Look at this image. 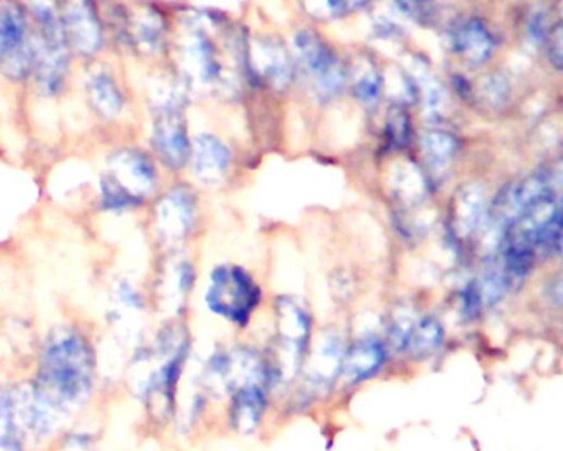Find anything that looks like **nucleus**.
<instances>
[{
    "instance_id": "obj_1",
    "label": "nucleus",
    "mask_w": 563,
    "mask_h": 451,
    "mask_svg": "<svg viewBox=\"0 0 563 451\" xmlns=\"http://www.w3.org/2000/svg\"><path fill=\"white\" fill-rule=\"evenodd\" d=\"M98 361L91 339L73 325L51 329L35 356L32 382L66 415L95 392Z\"/></svg>"
},
{
    "instance_id": "obj_2",
    "label": "nucleus",
    "mask_w": 563,
    "mask_h": 451,
    "mask_svg": "<svg viewBox=\"0 0 563 451\" xmlns=\"http://www.w3.org/2000/svg\"><path fill=\"white\" fill-rule=\"evenodd\" d=\"M191 353V334L182 322H168L152 342L137 348L134 366L147 364L136 395L150 420L164 424L175 415L179 386Z\"/></svg>"
},
{
    "instance_id": "obj_3",
    "label": "nucleus",
    "mask_w": 563,
    "mask_h": 451,
    "mask_svg": "<svg viewBox=\"0 0 563 451\" xmlns=\"http://www.w3.org/2000/svg\"><path fill=\"white\" fill-rule=\"evenodd\" d=\"M34 28L35 65L30 83L40 98L57 99L69 92L73 57L63 28L60 0H24Z\"/></svg>"
},
{
    "instance_id": "obj_4",
    "label": "nucleus",
    "mask_w": 563,
    "mask_h": 451,
    "mask_svg": "<svg viewBox=\"0 0 563 451\" xmlns=\"http://www.w3.org/2000/svg\"><path fill=\"white\" fill-rule=\"evenodd\" d=\"M185 96L187 89L178 78L156 83L147 92V150L166 171L187 168L191 156Z\"/></svg>"
},
{
    "instance_id": "obj_5",
    "label": "nucleus",
    "mask_w": 563,
    "mask_h": 451,
    "mask_svg": "<svg viewBox=\"0 0 563 451\" xmlns=\"http://www.w3.org/2000/svg\"><path fill=\"white\" fill-rule=\"evenodd\" d=\"M313 319L299 301L278 297L274 306V353L270 361L273 383H290L299 376L311 344Z\"/></svg>"
},
{
    "instance_id": "obj_6",
    "label": "nucleus",
    "mask_w": 563,
    "mask_h": 451,
    "mask_svg": "<svg viewBox=\"0 0 563 451\" xmlns=\"http://www.w3.org/2000/svg\"><path fill=\"white\" fill-rule=\"evenodd\" d=\"M260 303V284L245 268L232 264L212 268L204 290V305L210 315L245 328Z\"/></svg>"
},
{
    "instance_id": "obj_7",
    "label": "nucleus",
    "mask_w": 563,
    "mask_h": 451,
    "mask_svg": "<svg viewBox=\"0 0 563 451\" xmlns=\"http://www.w3.org/2000/svg\"><path fill=\"white\" fill-rule=\"evenodd\" d=\"M34 65V28L24 0H0V76L28 85Z\"/></svg>"
},
{
    "instance_id": "obj_8",
    "label": "nucleus",
    "mask_w": 563,
    "mask_h": 451,
    "mask_svg": "<svg viewBox=\"0 0 563 451\" xmlns=\"http://www.w3.org/2000/svg\"><path fill=\"white\" fill-rule=\"evenodd\" d=\"M175 76L185 89L210 86L220 78L216 45L201 24H185L178 37H172L171 50Z\"/></svg>"
},
{
    "instance_id": "obj_9",
    "label": "nucleus",
    "mask_w": 563,
    "mask_h": 451,
    "mask_svg": "<svg viewBox=\"0 0 563 451\" xmlns=\"http://www.w3.org/2000/svg\"><path fill=\"white\" fill-rule=\"evenodd\" d=\"M150 232L164 249L179 248L197 220V198L187 185L159 191L149 203Z\"/></svg>"
},
{
    "instance_id": "obj_10",
    "label": "nucleus",
    "mask_w": 563,
    "mask_h": 451,
    "mask_svg": "<svg viewBox=\"0 0 563 451\" xmlns=\"http://www.w3.org/2000/svg\"><path fill=\"white\" fill-rule=\"evenodd\" d=\"M83 98L89 113L105 124L120 123L131 107V95L120 73L108 63H86Z\"/></svg>"
},
{
    "instance_id": "obj_11",
    "label": "nucleus",
    "mask_w": 563,
    "mask_h": 451,
    "mask_svg": "<svg viewBox=\"0 0 563 451\" xmlns=\"http://www.w3.org/2000/svg\"><path fill=\"white\" fill-rule=\"evenodd\" d=\"M63 28L75 60H99L107 50L99 0H60Z\"/></svg>"
},
{
    "instance_id": "obj_12",
    "label": "nucleus",
    "mask_w": 563,
    "mask_h": 451,
    "mask_svg": "<svg viewBox=\"0 0 563 451\" xmlns=\"http://www.w3.org/2000/svg\"><path fill=\"white\" fill-rule=\"evenodd\" d=\"M102 171L146 203L161 191V168L147 147L121 144L108 153Z\"/></svg>"
},
{
    "instance_id": "obj_13",
    "label": "nucleus",
    "mask_w": 563,
    "mask_h": 451,
    "mask_svg": "<svg viewBox=\"0 0 563 451\" xmlns=\"http://www.w3.org/2000/svg\"><path fill=\"white\" fill-rule=\"evenodd\" d=\"M130 11L133 56L154 63L171 50V22L152 2L130 5Z\"/></svg>"
},
{
    "instance_id": "obj_14",
    "label": "nucleus",
    "mask_w": 563,
    "mask_h": 451,
    "mask_svg": "<svg viewBox=\"0 0 563 451\" xmlns=\"http://www.w3.org/2000/svg\"><path fill=\"white\" fill-rule=\"evenodd\" d=\"M166 252L168 254L162 258L158 281H156V300L166 312L171 313L172 316H179L185 308L188 294L194 288L195 267L181 246Z\"/></svg>"
},
{
    "instance_id": "obj_15",
    "label": "nucleus",
    "mask_w": 563,
    "mask_h": 451,
    "mask_svg": "<svg viewBox=\"0 0 563 451\" xmlns=\"http://www.w3.org/2000/svg\"><path fill=\"white\" fill-rule=\"evenodd\" d=\"M188 168L192 175L205 185L225 181L232 166V153L220 137L210 133L197 134L192 139Z\"/></svg>"
},
{
    "instance_id": "obj_16",
    "label": "nucleus",
    "mask_w": 563,
    "mask_h": 451,
    "mask_svg": "<svg viewBox=\"0 0 563 451\" xmlns=\"http://www.w3.org/2000/svg\"><path fill=\"white\" fill-rule=\"evenodd\" d=\"M345 345L341 336L334 331H328L313 348L309 361H304L307 389L311 393H322L334 383L341 374L342 359H344Z\"/></svg>"
},
{
    "instance_id": "obj_17",
    "label": "nucleus",
    "mask_w": 563,
    "mask_h": 451,
    "mask_svg": "<svg viewBox=\"0 0 563 451\" xmlns=\"http://www.w3.org/2000/svg\"><path fill=\"white\" fill-rule=\"evenodd\" d=\"M387 356H389V349L382 339L374 336L357 339L351 348L345 349L339 377H342L345 386L348 387L367 382L383 369Z\"/></svg>"
},
{
    "instance_id": "obj_18",
    "label": "nucleus",
    "mask_w": 563,
    "mask_h": 451,
    "mask_svg": "<svg viewBox=\"0 0 563 451\" xmlns=\"http://www.w3.org/2000/svg\"><path fill=\"white\" fill-rule=\"evenodd\" d=\"M248 60L256 75L277 89H284L293 82V57L284 45L274 38H256L248 47Z\"/></svg>"
},
{
    "instance_id": "obj_19",
    "label": "nucleus",
    "mask_w": 563,
    "mask_h": 451,
    "mask_svg": "<svg viewBox=\"0 0 563 451\" xmlns=\"http://www.w3.org/2000/svg\"><path fill=\"white\" fill-rule=\"evenodd\" d=\"M450 47L466 65L481 66L494 53L495 41L479 19H465L451 27Z\"/></svg>"
},
{
    "instance_id": "obj_20",
    "label": "nucleus",
    "mask_w": 563,
    "mask_h": 451,
    "mask_svg": "<svg viewBox=\"0 0 563 451\" xmlns=\"http://www.w3.org/2000/svg\"><path fill=\"white\" fill-rule=\"evenodd\" d=\"M268 387L246 383L230 393L229 422L236 434L252 435L264 418L268 405Z\"/></svg>"
},
{
    "instance_id": "obj_21",
    "label": "nucleus",
    "mask_w": 563,
    "mask_h": 451,
    "mask_svg": "<svg viewBox=\"0 0 563 451\" xmlns=\"http://www.w3.org/2000/svg\"><path fill=\"white\" fill-rule=\"evenodd\" d=\"M488 209L485 192L478 184L465 185L456 192L453 217H451L454 235L461 240L475 239L478 233H481Z\"/></svg>"
},
{
    "instance_id": "obj_22",
    "label": "nucleus",
    "mask_w": 563,
    "mask_h": 451,
    "mask_svg": "<svg viewBox=\"0 0 563 451\" xmlns=\"http://www.w3.org/2000/svg\"><path fill=\"white\" fill-rule=\"evenodd\" d=\"M147 206L149 203L131 194L107 172L101 171L98 175L95 188V207L98 212L107 216H126Z\"/></svg>"
},
{
    "instance_id": "obj_23",
    "label": "nucleus",
    "mask_w": 563,
    "mask_h": 451,
    "mask_svg": "<svg viewBox=\"0 0 563 451\" xmlns=\"http://www.w3.org/2000/svg\"><path fill=\"white\" fill-rule=\"evenodd\" d=\"M444 328L435 316H421L415 321L403 345L402 353L409 354L415 359L430 357L443 344Z\"/></svg>"
},
{
    "instance_id": "obj_24",
    "label": "nucleus",
    "mask_w": 563,
    "mask_h": 451,
    "mask_svg": "<svg viewBox=\"0 0 563 451\" xmlns=\"http://www.w3.org/2000/svg\"><path fill=\"white\" fill-rule=\"evenodd\" d=\"M457 141L450 131L428 130L421 137L425 164L433 175H443L456 156Z\"/></svg>"
},
{
    "instance_id": "obj_25",
    "label": "nucleus",
    "mask_w": 563,
    "mask_h": 451,
    "mask_svg": "<svg viewBox=\"0 0 563 451\" xmlns=\"http://www.w3.org/2000/svg\"><path fill=\"white\" fill-rule=\"evenodd\" d=\"M390 187H392L393 197L399 198L405 206H417L427 197L428 192L427 178L412 162H400L393 166Z\"/></svg>"
},
{
    "instance_id": "obj_26",
    "label": "nucleus",
    "mask_w": 563,
    "mask_h": 451,
    "mask_svg": "<svg viewBox=\"0 0 563 451\" xmlns=\"http://www.w3.org/2000/svg\"><path fill=\"white\" fill-rule=\"evenodd\" d=\"M348 78H351L352 93L364 105L374 103L385 85L382 70L367 56L355 59Z\"/></svg>"
},
{
    "instance_id": "obj_27",
    "label": "nucleus",
    "mask_w": 563,
    "mask_h": 451,
    "mask_svg": "<svg viewBox=\"0 0 563 451\" xmlns=\"http://www.w3.org/2000/svg\"><path fill=\"white\" fill-rule=\"evenodd\" d=\"M293 48L297 63L306 70L307 75H313L326 60L334 56L321 37L313 31L297 32L293 38Z\"/></svg>"
},
{
    "instance_id": "obj_28",
    "label": "nucleus",
    "mask_w": 563,
    "mask_h": 451,
    "mask_svg": "<svg viewBox=\"0 0 563 451\" xmlns=\"http://www.w3.org/2000/svg\"><path fill=\"white\" fill-rule=\"evenodd\" d=\"M409 78L414 80L417 92L420 93L427 117L431 120L440 117L446 107V92H444L443 85L425 66L420 65L415 66L414 76H409Z\"/></svg>"
},
{
    "instance_id": "obj_29",
    "label": "nucleus",
    "mask_w": 563,
    "mask_h": 451,
    "mask_svg": "<svg viewBox=\"0 0 563 451\" xmlns=\"http://www.w3.org/2000/svg\"><path fill=\"white\" fill-rule=\"evenodd\" d=\"M313 86L315 92L318 93L319 98L329 99L338 96L339 93L344 88L345 75L344 69H342L339 60L334 56L331 59L326 60L313 75Z\"/></svg>"
},
{
    "instance_id": "obj_30",
    "label": "nucleus",
    "mask_w": 563,
    "mask_h": 451,
    "mask_svg": "<svg viewBox=\"0 0 563 451\" xmlns=\"http://www.w3.org/2000/svg\"><path fill=\"white\" fill-rule=\"evenodd\" d=\"M111 297L117 303V309L130 313H143L146 309L147 297L133 281L123 278L118 280L111 291Z\"/></svg>"
},
{
    "instance_id": "obj_31",
    "label": "nucleus",
    "mask_w": 563,
    "mask_h": 451,
    "mask_svg": "<svg viewBox=\"0 0 563 451\" xmlns=\"http://www.w3.org/2000/svg\"><path fill=\"white\" fill-rule=\"evenodd\" d=\"M385 134L387 139L393 147L400 149V147L408 146L409 136H412V123H409V117L405 108L400 107V105L390 108L389 114H387Z\"/></svg>"
},
{
    "instance_id": "obj_32",
    "label": "nucleus",
    "mask_w": 563,
    "mask_h": 451,
    "mask_svg": "<svg viewBox=\"0 0 563 451\" xmlns=\"http://www.w3.org/2000/svg\"><path fill=\"white\" fill-rule=\"evenodd\" d=\"M369 0H306L309 14L319 19L342 17L354 9L363 8Z\"/></svg>"
},
{
    "instance_id": "obj_33",
    "label": "nucleus",
    "mask_w": 563,
    "mask_h": 451,
    "mask_svg": "<svg viewBox=\"0 0 563 451\" xmlns=\"http://www.w3.org/2000/svg\"><path fill=\"white\" fill-rule=\"evenodd\" d=\"M98 441L91 431L70 430L59 438L56 451H96Z\"/></svg>"
},
{
    "instance_id": "obj_34",
    "label": "nucleus",
    "mask_w": 563,
    "mask_h": 451,
    "mask_svg": "<svg viewBox=\"0 0 563 451\" xmlns=\"http://www.w3.org/2000/svg\"><path fill=\"white\" fill-rule=\"evenodd\" d=\"M460 306H461V315L466 321H473V319L478 318L481 315L482 305L481 296H479L478 288H476L475 280L468 281L463 290L460 293Z\"/></svg>"
},
{
    "instance_id": "obj_35",
    "label": "nucleus",
    "mask_w": 563,
    "mask_h": 451,
    "mask_svg": "<svg viewBox=\"0 0 563 451\" xmlns=\"http://www.w3.org/2000/svg\"><path fill=\"white\" fill-rule=\"evenodd\" d=\"M400 11L420 22H430L437 12V0H395Z\"/></svg>"
},
{
    "instance_id": "obj_36",
    "label": "nucleus",
    "mask_w": 563,
    "mask_h": 451,
    "mask_svg": "<svg viewBox=\"0 0 563 451\" xmlns=\"http://www.w3.org/2000/svg\"><path fill=\"white\" fill-rule=\"evenodd\" d=\"M547 44H549V60L556 70L562 69V24L556 22L552 28H550L549 34L546 37Z\"/></svg>"
},
{
    "instance_id": "obj_37",
    "label": "nucleus",
    "mask_w": 563,
    "mask_h": 451,
    "mask_svg": "<svg viewBox=\"0 0 563 451\" xmlns=\"http://www.w3.org/2000/svg\"><path fill=\"white\" fill-rule=\"evenodd\" d=\"M482 95H486L489 103L491 105H501L505 101V96H507V85H505L504 80L499 78V76H492L486 82V85L482 86Z\"/></svg>"
},
{
    "instance_id": "obj_38",
    "label": "nucleus",
    "mask_w": 563,
    "mask_h": 451,
    "mask_svg": "<svg viewBox=\"0 0 563 451\" xmlns=\"http://www.w3.org/2000/svg\"><path fill=\"white\" fill-rule=\"evenodd\" d=\"M527 37H529V40L533 41L534 45L546 41L547 27L546 17H543L542 12L537 11L530 15L529 21H527Z\"/></svg>"
}]
</instances>
